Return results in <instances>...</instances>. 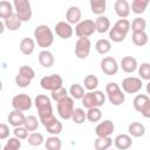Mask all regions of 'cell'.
<instances>
[{"label": "cell", "instance_id": "obj_7", "mask_svg": "<svg viewBox=\"0 0 150 150\" xmlns=\"http://www.w3.org/2000/svg\"><path fill=\"white\" fill-rule=\"evenodd\" d=\"M96 32V25L94 20L86 19L75 26V34L79 38H89Z\"/></svg>", "mask_w": 150, "mask_h": 150}, {"label": "cell", "instance_id": "obj_8", "mask_svg": "<svg viewBox=\"0 0 150 150\" xmlns=\"http://www.w3.org/2000/svg\"><path fill=\"white\" fill-rule=\"evenodd\" d=\"M32 104H33L32 97L27 94H18L12 98V107L15 110L27 111L32 108Z\"/></svg>", "mask_w": 150, "mask_h": 150}, {"label": "cell", "instance_id": "obj_33", "mask_svg": "<svg viewBox=\"0 0 150 150\" xmlns=\"http://www.w3.org/2000/svg\"><path fill=\"white\" fill-rule=\"evenodd\" d=\"M112 27H114L115 29H117L118 32H121L122 34L127 35V34L129 33V30L131 29V23H130V21L127 20V19H118V20L115 22V25H114Z\"/></svg>", "mask_w": 150, "mask_h": 150}, {"label": "cell", "instance_id": "obj_28", "mask_svg": "<svg viewBox=\"0 0 150 150\" xmlns=\"http://www.w3.org/2000/svg\"><path fill=\"white\" fill-rule=\"evenodd\" d=\"M112 145L111 137H97L94 142L95 150H109Z\"/></svg>", "mask_w": 150, "mask_h": 150}, {"label": "cell", "instance_id": "obj_34", "mask_svg": "<svg viewBox=\"0 0 150 150\" xmlns=\"http://www.w3.org/2000/svg\"><path fill=\"white\" fill-rule=\"evenodd\" d=\"M83 84H84L83 87H84L87 90L94 91V90H96V88L98 87V79H97L95 75L89 74V75H87V76L84 77Z\"/></svg>", "mask_w": 150, "mask_h": 150}, {"label": "cell", "instance_id": "obj_19", "mask_svg": "<svg viewBox=\"0 0 150 150\" xmlns=\"http://www.w3.org/2000/svg\"><path fill=\"white\" fill-rule=\"evenodd\" d=\"M38 60H39V63L43 67V68H50L53 64H54V55L52 52H49L48 49H43L39 53V56H38Z\"/></svg>", "mask_w": 150, "mask_h": 150}, {"label": "cell", "instance_id": "obj_25", "mask_svg": "<svg viewBox=\"0 0 150 150\" xmlns=\"http://www.w3.org/2000/svg\"><path fill=\"white\" fill-rule=\"evenodd\" d=\"M95 49L98 54L105 55L111 50V42L108 39H100L95 43Z\"/></svg>", "mask_w": 150, "mask_h": 150}, {"label": "cell", "instance_id": "obj_49", "mask_svg": "<svg viewBox=\"0 0 150 150\" xmlns=\"http://www.w3.org/2000/svg\"><path fill=\"white\" fill-rule=\"evenodd\" d=\"M30 82H32L30 80H28V79L21 76L20 74H18V75L15 76V83H16V86L20 87V88H27V87L30 84Z\"/></svg>", "mask_w": 150, "mask_h": 150}, {"label": "cell", "instance_id": "obj_43", "mask_svg": "<svg viewBox=\"0 0 150 150\" xmlns=\"http://www.w3.org/2000/svg\"><path fill=\"white\" fill-rule=\"evenodd\" d=\"M21 148V139L16 137H9L6 144L4 145L2 150H20Z\"/></svg>", "mask_w": 150, "mask_h": 150}, {"label": "cell", "instance_id": "obj_30", "mask_svg": "<svg viewBox=\"0 0 150 150\" xmlns=\"http://www.w3.org/2000/svg\"><path fill=\"white\" fill-rule=\"evenodd\" d=\"M4 22H5V26L8 30H18L21 27V23H22V21L18 18V15L15 13L12 16H9L8 19L4 20Z\"/></svg>", "mask_w": 150, "mask_h": 150}, {"label": "cell", "instance_id": "obj_2", "mask_svg": "<svg viewBox=\"0 0 150 150\" xmlns=\"http://www.w3.org/2000/svg\"><path fill=\"white\" fill-rule=\"evenodd\" d=\"M34 104H35V107L38 109L40 122H43V121H46V120H48V118L54 116L52 101L47 95L39 94L34 100Z\"/></svg>", "mask_w": 150, "mask_h": 150}, {"label": "cell", "instance_id": "obj_20", "mask_svg": "<svg viewBox=\"0 0 150 150\" xmlns=\"http://www.w3.org/2000/svg\"><path fill=\"white\" fill-rule=\"evenodd\" d=\"M35 40L32 38H23L20 42V52L23 55H30L35 50Z\"/></svg>", "mask_w": 150, "mask_h": 150}, {"label": "cell", "instance_id": "obj_3", "mask_svg": "<svg viewBox=\"0 0 150 150\" xmlns=\"http://www.w3.org/2000/svg\"><path fill=\"white\" fill-rule=\"evenodd\" d=\"M105 95L112 105H121L125 101V94L116 82H109L105 86Z\"/></svg>", "mask_w": 150, "mask_h": 150}, {"label": "cell", "instance_id": "obj_50", "mask_svg": "<svg viewBox=\"0 0 150 150\" xmlns=\"http://www.w3.org/2000/svg\"><path fill=\"white\" fill-rule=\"evenodd\" d=\"M9 136V128L6 123L0 124V139H6Z\"/></svg>", "mask_w": 150, "mask_h": 150}, {"label": "cell", "instance_id": "obj_47", "mask_svg": "<svg viewBox=\"0 0 150 150\" xmlns=\"http://www.w3.org/2000/svg\"><path fill=\"white\" fill-rule=\"evenodd\" d=\"M28 132H29V131H28L23 125H22V127H16V128H14V130H13L14 137H16V138H19V139H27L28 136H29Z\"/></svg>", "mask_w": 150, "mask_h": 150}, {"label": "cell", "instance_id": "obj_52", "mask_svg": "<svg viewBox=\"0 0 150 150\" xmlns=\"http://www.w3.org/2000/svg\"><path fill=\"white\" fill-rule=\"evenodd\" d=\"M5 28H6V26H5V22H4V20H1V22H0V33H1V34L4 33Z\"/></svg>", "mask_w": 150, "mask_h": 150}, {"label": "cell", "instance_id": "obj_54", "mask_svg": "<svg viewBox=\"0 0 150 150\" xmlns=\"http://www.w3.org/2000/svg\"><path fill=\"white\" fill-rule=\"evenodd\" d=\"M109 150H114V149H109Z\"/></svg>", "mask_w": 150, "mask_h": 150}, {"label": "cell", "instance_id": "obj_46", "mask_svg": "<svg viewBox=\"0 0 150 150\" xmlns=\"http://www.w3.org/2000/svg\"><path fill=\"white\" fill-rule=\"evenodd\" d=\"M125 38H127V35L122 34L121 32H118V30L115 29L114 27L110 28V30H109V39H110L112 42H122V41H124Z\"/></svg>", "mask_w": 150, "mask_h": 150}, {"label": "cell", "instance_id": "obj_44", "mask_svg": "<svg viewBox=\"0 0 150 150\" xmlns=\"http://www.w3.org/2000/svg\"><path fill=\"white\" fill-rule=\"evenodd\" d=\"M93 97H94V103H95L96 108H100V107L104 105V103H105V94H103V91L94 90L93 91Z\"/></svg>", "mask_w": 150, "mask_h": 150}, {"label": "cell", "instance_id": "obj_9", "mask_svg": "<svg viewBox=\"0 0 150 150\" xmlns=\"http://www.w3.org/2000/svg\"><path fill=\"white\" fill-rule=\"evenodd\" d=\"M143 82L139 77L129 76L122 81V90L127 94H136L142 89Z\"/></svg>", "mask_w": 150, "mask_h": 150}, {"label": "cell", "instance_id": "obj_4", "mask_svg": "<svg viewBox=\"0 0 150 150\" xmlns=\"http://www.w3.org/2000/svg\"><path fill=\"white\" fill-rule=\"evenodd\" d=\"M40 86L42 89L53 93V91L59 90L60 88L63 87V79L59 74L46 75L40 80Z\"/></svg>", "mask_w": 150, "mask_h": 150}, {"label": "cell", "instance_id": "obj_27", "mask_svg": "<svg viewBox=\"0 0 150 150\" xmlns=\"http://www.w3.org/2000/svg\"><path fill=\"white\" fill-rule=\"evenodd\" d=\"M84 87L79 83H73L69 88V96L74 100H82L84 97Z\"/></svg>", "mask_w": 150, "mask_h": 150}, {"label": "cell", "instance_id": "obj_10", "mask_svg": "<svg viewBox=\"0 0 150 150\" xmlns=\"http://www.w3.org/2000/svg\"><path fill=\"white\" fill-rule=\"evenodd\" d=\"M90 49H91V42L89 40V38H79L76 43H75V55L81 59L84 60L89 56L90 54Z\"/></svg>", "mask_w": 150, "mask_h": 150}, {"label": "cell", "instance_id": "obj_38", "mask_svg": "<svg viewBox=\"0 0 150 150\" xmlns=\"http://www.w3.org/2000/svg\"><path fill=\"white\" fill-rule=\"evenodd\" d=\"M71 120L76 124H82L87 120V111H84V109H82V108H75Z\"/></svg>", "mask_w": 150, "mask_h": 150}, {"label": "cell", "instance_id": "obj_14", "mask_svg": "<svg viewBox=\"0 0 150 150\" xmlns=\"http://www.w3.org/2000/svg\"><path fill=\"white\" fill-rule=\"evenodd\" d=\"M114 8H115V13L118 18L121 19H125L129 16L130 14V4L127 0H116L114 4Z\"/></svg>", "mask_w": 150, "mask_h": 150}, {"label": "cell", "instance_id": "obj_22", "mask_svg": "<svg viewBox=\"0 0 150 150\" xmlns=\"http://www.w3.org/2000/svg\"><path fill=\"white\" fill-rule=\"evenodd\" d=\"M128 132L131 137H142L145 134V127L141 122H131L128 127Z\"/></svg>", "mask_w": 150, "mask_h": 150}, {"label": "cell", "instance_id": "obj_45", "mask_svg": "<svg viewBox=\"0 0 150 150\" xmlns=\"http://www.w3.org/2000/svg\"><path fill=\"white\" fill-rule=\"evenodd\" d=\"M18 74H20L21 76H23V77H26V79H28V80H33L34 77H35V71H34V69L32 68V67H29V66H21L20 68H19V73Z\"/></svg>", "mask_w": 150, "mask_h": 150}, {"label": "cell", "instance_id": "obj_48", "mask_svg": "<svg viewBox=\"0 0 150 150\" xmlns=\"http://www.w3.org/2000/svg\"><path fill=\"white\" fill-rule=\"evenodd\" d=\"M82 104L84 108L90 109V108H95V103H94V97H93V91H88L86 93L84 97L81 100Z\"/></svg>", "mask_w": 150, "mask_h": 150}, {"label": "cell", "instance_id": "obj_15", "mask_svg": "<svg viewBox=\"0 0 150 150\" xmlns=\"http://www.w3.org/2000/svg\"><path fill=\"white\" fill-rule=\"evenodd\" d=\"M81 18H82V13H81L80 7L77 6H70L66 12V21L70 25L80 23L82 21Z\"/></svg>", "mask_w": 150, "mask_h": 150}, {"label": "cell", "instance_id": "obj_40", "mask_svg": "<svg viewBox=\"0 0 150 150\" xmlns=\"http://www.w3.org/2000/svg\"><path fill=\"white\" fill-rule=\"evenodd\" d=\"M102 118V111L100 108H90L88 109L87 111V120L91 123H95V122H98Z\"/></svg>", "mask_w": 150, "mask_h": 150}, {"label": "cell", "instance_id": "obj_42", "mask_svg": "<svg viewBox=\"0 0 150 150\" xmlns=\"http://www.w3.org/2000/svg\"><path fill=\"white\" fill-rule=\"evenodd\" d=\"M68 96H69V90H67L64 87H62V88H60L59 90H55V91H53V93L50 94L52 100L55 101L56 103H59L60 101H62L63 98H66V97H68Z\"/></svg>", "mask_w": 150, "mask_h": 150}, {"label": "cell", "instance_id": "obj_36", "mask_svg": "<svg viewBox=\"0 0 150 150\" xmlns=\"http://www.w3.org/2000/svg\"><path fill=\"white\" fill-rule=\"evenodd\" d=\"M149 100H150V98H149L148 95H144V94H138V95H136V97L134 98V102H132L135 110L139 112V111L142 110V108L145 105V103H146Z\"/></svg>", "mask_w": 150, "mask_h": 150}, {"label": "cell", "instance_id": "obj_29", "mask_svg": "<svg viewBox=\"0 0 150 150\" xmlns=\"http://www.w3.org/2000/svg\"><path fill=\"white\" fill-rule=\"evenodd\" d=\"M149 4H150L149 0H134L131 2V6H130L131 12L135 14H142L145 12Z\"/></svg>", "mask_w": 150, "mask_h": 150}, {"label": "cell", "instance_id": "obj_37", "mask_svg": "<svg viewBox=\"0 0 150 150\" xmlns=\"http://www.w3.org/2000/svg\"><path fill=\"white\" fill-rule=\"evenodd\" d=\"M39 122H40V120H38L36 116H34V115H29V116L26 117V121H25L23 127H25L28 131L34 132V131L38 129V127H39Z\"/></svg>", "mask_w": 150, "mask_h": 150}, {"label": "cell", "instance_id": "obj_39", "mask_svg": "<svg viewBox=\"0 0 150 150\" xmlns=\"http://www.w3.org/2000/svg\"><path fill=\"white\" fill-rule=\"evenodd\" d=\"M145 28H146V21L143 19V18H135L131 22V30L132 33L134 32H145Z\"/></svg>", "mask_w": 150, "mask_h": 150}, {"label": "cell", "instance_id": "obj_21", "mask_svg": "<svg viewBox=\"0 0 150 150\" xmlns=\"http://www.w3.org/2000/svg\"><path fill=\"white\" fill-rule=\"evenodd\" d=\"M95 25H96V32L103 34V33H107L110 30V20L108 16L105 15H101V16H97L96 20H95Z\"/></svg>", "mask_w": 150, "mask_h": 150}, {"label": "cell", "instance_id": "obj_18", "mask_svg": "<svg viewBox=\"0 0 150 150\" xmlns=\"http://www.w3.org/2000/svg\"><path fill=\"white\" fill-rule=\"evenodd\" d=\"M120 67L124 73H128V74L134 73L136 69H138L137 60L132 56H124L120 62Z\"/></svg>", "mask_w": 150, "mask_h": 150}, {"label": "cell", "instance_id": "obj_31", "mask_svg": "<svg viewBox=\"0 0 150 150\" xmlns=\"http://www.w3.org/2000/svg\"><path fill=\"white\" fill-rule=\"evenodd\" d=\"M45 128H46L47 132H49L52 136H57L59 134H61L63 127H62V123L57 118H55L54 121H52L50 123H48L47 125H45Z\"/></svg>", "mask_w": 150, "mask_h": 150}, {"label": "cell", "instance_id": "obj_26", "mask_svg": "<svg viewBox=\"0 0 150 150\" xmlns=\"http://www.w3.org/2000/svg\"><path fill=\"white\" fill-rule=\"evenodd\" d=\"M131 40H132V43L135 46L143 47L148 43L149 38H148V34L145 32H134L131 35Z\"/></svg>", "mask_w": 150, "mask_h": 150}, {"label": "cell", "instance_id": "obj_11", "mask_svg": "<svg viewBox=\"0 0 150 150\" xmlns=\"http://www.w3.org/2000/svg\"><path fill=\"white\" fill-rule=\"evenodd\" d=\"M100 64H101V70L105 75H108V76L116 75L117 71H118V68H120L116 59L112 57V56H105V57H103L101 60V63Z\"/></svg>", "mask_w": 150, "mask_h": 150}, {"label": "cell", "instance_id": "obj_16", "mask_svg": "<svg viewBox=\"0 0 150 150\" xmlns=\"http://www.w3.org/2000/svg\"><path fill=\"white\" fill-rule=\"evenodd\" d=\"M26 117H27V116H25L22 111L13 109V110L9 112L7 120H8V123H9L12 127L16 128V127H22V125L25 124Z\"/></svg>", "mask_w": 150, "mask_h": 150}, {"label": "cell", "instance_id": "obj_24", "mask_svg": "<svg viewBox=\"0 0 150 150\" xmlns=\"http://www.w3.org/2000/svg\"><path fill=\"white\" fill-rule=\"evenodd\" d=\"M89 5H90V11L94 14H96L97 16L103 15V13L105 12V8H107L105 0H90Z\"/></svg>", "mask_w": 150, "mask_h": 150}, {"label": "cell", "instance_id": "obj_53", "mask_svg": "<svg viewBox=\"0 0 150 150\" xmlns=\"http://www.w3.org/2000/svg\"><path fill=\"white\" fill-rule=\"evenodd\" d=\"M145 89H146V94H149V95H150V81L148 82V84H146V88H145Z\"/></svg>", "mask_w": 150, "mask_h": 150}, {"label": "cell", "instance_id": "obj_5", "mask_svg": "<svg viewBox=\"0 0 150 150\" xmlns=\"http://www.w3.org/2000/svg\"><path fill=\"white\" fill-rule=\"evenodd\" d=\"M13 6H14L15 14L22 22H27L32 19L33 12H32L30 2L28 0H14Z\"/></svg>", "mask_w": 150, "mask_h": 150}, {"label": "cell", "instance_id": "obj_6", "mask_svg": "<svg viewBox=\"0 0 150 150\" xmlns=\"http://www.w3.org/2000/svg\"><path fill=\"white\" fill-rule=\"evenodd\" d=\"M57 108V114L62 120H71L73 112L75 110L74 108V98L68 96L66 98H63L62 101H60L56 105Z\"/></svg>", "mask_w": 150, "mask_h": 150}, {"label": "cell", "instance_id": "obj_1", "mask_svg": "<svg viewBox=\"0 0 150 150\" xmlns=\"http://www.w3.org/2000/svg\"><path fill=\"white\" fill-rule=\"evenodd\" d=\"M34 40L39 47L46 49L54 42V33L47 25H39L34 29Z\"/></svg>", "mask_w": 150, "mask_h": 150}, {"label": "cell", "instance_id": "obj_32", "mask_svg": "<svg viewBox=\"0 0 150 150\" xmlns=\"http://www.w3.org/2000/svg\"><path fill=\"white\" fill-rule=\"evenodd\" d=\"M45 146L47 150H61L62 142L57 136H50L45 141Z\"/></svg>", "mask_w": 150, "mask_h": 150}, {"label": "cell", "instance_id": "obj_13", "mask_svg": "<svg viewBox=\"0 0 150 150\" xmlns=\"http://www.w3.org/2000/svg\"><path fill=\"white\" fill-rule=\"evenodd\" d=\"M54 28H55L56 35H57L60 39L67 40V39H70V38L73 36L74 29H73L71 25L68 23L67 21H59V22L55 25Z\"/></svg>", "mask_w": 150, "mask_h": 150}, {"label": "cell", "instance_id": "obj_12", "mask_svg": "<svg viewBox=\"0 0 150 150\" xmlns=\"http://www.w3.org/2000/svg\"><path fill=\"white\" fill-rule=\"evenodd\" d=\"M115 130V124L110 120H104L100 122L95 128V134L97 137H110Z\"/></svg>", "mask_w": 150, "mask_h": 150}, {"label": "cell", "instance_id": "obj_51", "mask_svg": "<svg viewBox=\"0 0 150 150\" xmlns=\"http://www.w3.org/2000/svg\"><path fill=\"white\" fill-rule=\"evenodd\" d=\"M139 112H141V115H142L143 117H145V118H150V100L145 103V105L142 108V110H141Z\"/></svg>", "mask_w": 150, "mask_h": 150}, {"label": "cell", "instance_id": "obj_17", "mask_svg": "<svg viewBox=\"0 0 150 150\" xmlns=\"http://www.w3.org/2000/svg\"><path fill=\"white\" fill-rule=\"evenodd\" d=\"M114 144L118 150H128L132 145V138L128 134H121L115 137Z\"/></svg>", "mask_w": 150, "mask_h": 150}, {"label": "cell", "instance_id": "obj_23", "mask_svg": "<svg viewBox=\"0 0 150 150\" xmlns=\"http://www.w3.org/2000/svg\"><path fill=\"white\" fill-rule=\"evenodd\" d=\"M14 13H15V11H14V6H13L12 2L6 1V0L0 1V18L2 20L8 19Z\"/></svg>", "mask_w": 150, "mask_h": 150}, {"label": "cell", "instance_id": "obj_41", "mask_svg": "<svg viewBox=\"0 0 150 150\" xmlns=\"http://www.w3.org/2000/svg\"><path fill=\"white\" fill-rule=\"evenodd\" d=\"M138 75L141 80L150 81V63L149 62H143L141 66H138Z\"/></svg>", "mask_w": 150, "mask_h": 150}, {"label": "cell", "instance_id": "obj_35", "mask_svg": "<svg viewBox=\"0 0 150 150\" xmlns=\"http://www.w3.org/2000/svg\"><path fill=\"white\" fill-rule=\"evenodd\" d=\"M45 141H46V139H45L43 135H42L41 132H36V131L30 132L29 136H28V138H27L28 144L32 145V146H39V145H41L42 143H45Z\"/></svg>", "mask_w": 150, "mask_h": 150}]
</instances>
